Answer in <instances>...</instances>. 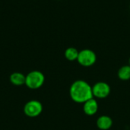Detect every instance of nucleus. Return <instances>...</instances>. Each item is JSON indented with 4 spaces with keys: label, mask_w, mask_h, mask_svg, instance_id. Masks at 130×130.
<instances>
[{
    "label": "nucleus",
    "mask_w": 130,
    "mask_h": 130,
    "mask_svg": "<svg viewBox=\"0 0 130 130\" xmlns=\"http://www.w3.org/2000/svg\"><path fill=\"white\" fill-rule=\"evenodd\" d=\"M129 66H130V58H129Z\"/></svg>",
    "instance_id": "nucleus-11"
},
{
    "label": "nucleus",
    "mask_w": 130,
    "mask_h": 130,
    "mask_svg": "<svg viewBox=\"0 0 130 130\" xmlns=\"http://www.w3.org/2000/svg\"><path fill=\"white\" fill-rule=\"evenodd\" d=\"M78 53H79V51L76 48L69 47L66 50L64 55H65V57L67 60L72 62V61L77 60L78 56Z\"/></svg>",
    "instance_id": "nucleus-10"
},
{
    "label": "nucleus",
    "mask_w": 130,
    "mask_h": 130,
    "mask_svg": "<svg viewBox=\"0 0 130 130\" xmlns=\"http://www.w3.org/2000/svg\"><path fill=\"white\" fill-rule=\"evenodd\" d=\"M25 78L26 75L21 72H14L10 75L9 81L12 85L15 86H21L25 85Z\"/></svg>",
    "instance_id": "nucleus-8"
},
{
    "label": "nucleus",
    "mask_w": 130,
    "mask_h": 130,
    "mask_svg": "<svg viewBox=\"0 0 130 130\" xmlns=\"http://www.w3.org/2000/svg\"><path fill=\"white\" fill-rule=\"evenodd\" d=\"M45 82V76L40 71L34 70L30 72L25 78V85L32 90L39 89Z\"/></svg>",
    "instance_id": "nucleus-2"
},
{
    "label": "nucleus",
    "mask_w": 130,
    "mask_h": 130,
    "mask_svg": "<svg viewBox=\"0 0 130 130\" xmlns=\"http://www.w3.org/2000/svg\"><path fill=\"white\" fill-rule=\"evenodd\" d=\"M99 109L98 103L97 100L93 98L83 104V111L88 116L95 115Z\"/></svg>",
    "instance_id": "nucleus-6"
},
{
    "label": "nucleus",
    "mask_w": 130,
    "mask_h": 130,
    "mask_svg": "<svg viewBox=\"0 0 130 130\" xmlns=\"http://www.w3.org/2000/svg\"><path fill=\"white\" fill-rule=\"evenodd\" d=\"M69 95L74 102L84 104L87 101L94 98L92 86H91L86 81L76 80L70 86Z\"/></svg>",
    "instance_id": "nucleus-1"
},
{
    "label": "nucleus",
    "mask_w": 130,
    "mask_h": 130,
    "mask_svg": "<svg viewBox=\"0 0 130 130\" xmlns=\"http://www.w3.org/2000/svg\"><path fill=\"white\" fill-rule=\"evenodd\" d=\"M77 61L82 66L90 67L95 64L97 61V55L90 49H84L79 51Z\"/></svg>",
    "instance_id": "nucleus-3"
},
{
    "label": "nucleus",
    "mask_w": 130,
    "mask_h": 130,
    "mask_svg": "<svg viewBox=\"0 0 130 130\" xmlns=\"http://www.w3.org/2000/svg\"><path fill=\"white\" fill-rule=\"evenodd\" d=\"M96 125L99 129L108 130L113 126V120L109 116L102 115L98 118L96 121Z\"/></svg>",
    "instance_id": "nucleus-7"
},
{
    "label": "nucleus",
    "mask_w": 130,
    "mask_h": 130,
    "mask_svg": "<svg viewBox=\"0 0 130 130\" xmlns=\"http://www.w3.org/2000/svg\"><path fill=\"white\" fill-rule=\"evenodd\" d=\"M43 111V105L41 102L37 100H31L25 104L24 106V114L30 118L37 117L41 114Z\"/></svg>",
    "instance_id": "nucleus-4"
},
{
    "label": "nucleus",
    "mask_w": 130,
    "mask_h": 130,
    "mask_svg": "<svg viewBox=\"0 0 130 130\" xmlns=\"http://www.w3.org/2000/svg\"><path fill=\"white\" fill-rule=\"evenodd\" d=\"M110 85L104 82H98L92 86V93L94 98H106L110 95Z\"/></svg>",
    "instance_id": "nucleus-5"
},
{
    "label": "nucleus",
    "mask_w": 130,
    "mask_h": 130,
    "mask_svg": "<svg viewBox=\"0 0 130 130\" xmlns=\"http://www.w3.org/2000/svg\"><path fill=\"white\" fill-rule=\"evenodd\" d=\"M118 78L122 81H128L130 79V66L125 65L120 68L117 72Z\"/></svg>",
    "instance_id": "nucleus-9"
}]
</instances>
